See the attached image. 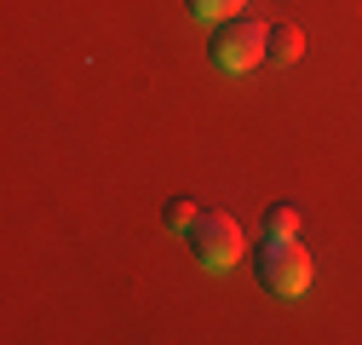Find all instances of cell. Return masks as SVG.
<instances>
[{
  "label": "cell",
  "mask_w": 362,
  "mask_h": 345,
  "mask_svg": "<svg viewBox=\"0 0 362 345\" xmlns=\"http://www.w3.org/2000/svg\"><path fill=\"white\" fill-rule=\"evenodd\" d=\"M207 58L224 75H247V69L270 64V29L253 23V18H224L213 29V40H207Z\"/></svg>",
  "instance_id": "cell-1"
},
{
  "label": "cell",
  "mask_w": 362,
  "mask_h": 345,
  "mask_svg": "<svg viewBox=\"0 0 362 345\" xmlns=\"http://www.w3.org/2000/svg\"><path fill=\"white\" fill-rule=\"evenodd\" d=\"M259 282L282 299H299L310 288V253L299 247V236H270L259 242Z\"/></svg>",
  "instance_id": "cell-2"
},
{
  "label": "cell",
  "mask_w": 362,
  "mask_h": 345,
  "mask_svg": "<svg viewBox=\"0 0 362 345\" xmlns=\"http://www.w3.org/2000/svg\"><path fill=\"white\" fill-rule=\"evenodd\" d=\"M185 236H190V247H196V259L207 271H230L242 259V225L230 213H196V225Z\"/></svg>",
  "instance_id": "cell-3"
},
{
  "label": "cell",
  "mask_w": 362,
  "mask_h": 345,
  "mask_svg": "<svg viewBox=\"0 0 362 345\" xmlns=\"http://www.w3.org/2000/svg\"><path fill=\"white\" fill-rule=\"evenodd\" d=\"M299 52H305V35L293 29V23H276V29H270V64H299Z\"/></svg>",
  "instance_id": "cell-4"
},
{
  "label": "cell",
  "mask_w": 362,
  "mask_h": 345,
  "mask_svg": "<svg viewBox=\"0 0 362 345\" xmlns=\"http://www.w3.org/2000/svg\"><path fill=\"white\" fill-rule=\"evenodd\" d=\"M196 213H202V207H196L190 196H173V201L161 207V225H167V230H190V225H196Z\"/></svg>",
  "instance_id": "cell-5"
},
{
  "label": "cell",
  "mask_w": 362,
  "mask_h": 345,
  "mask_svg": "<svg viewBox=\"0 0 362 345\" xmlns=\"http://www.w3.org/2000/svg\"><path fill=\"white\" fill-rule=\"evenodd\" d=\"M247 6V0H190V12L196 18H207V23H224V18H236Z\"/></svg>",
  "instance_id": "cell-6"
},
{
  "label": "cell",
  "mask_w": 362,
  "mask_h": 345,
  "mask_svg": "<svg viewBox=\"0 0 362 345\" xmlns=\"http://www.w3.org/2000/svg\"><path fill=\"white\" fill-rule=\"evenodd\" d=\"M264 230H270V236H299V213H293L288 201H276V207L264 213Z\"/></svg>",
  "instance_id": "cell-7"
}]
</instances>
